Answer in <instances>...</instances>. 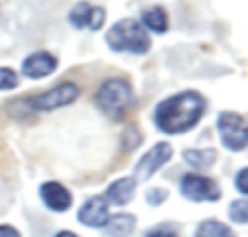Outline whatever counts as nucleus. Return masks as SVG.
Here are the masks:
<instances>
[{
    "mask_svg": "<svg viewBox=\"0 0 248 237\" xmlns=\"http://www.w3.org/2000/svg\"><path fill=\"white\" fill-rule=\"evenodd\" d=\"M216 159H218V152L214 148H189V150H183V161L196 172L198 170H209L216 163Z\"/></svg>",
    "mask_w": 248,
    "mask_h": 237,
    "instance_id": "nucleus-13",
    "label": "nucleus"
},
{
    "mask_svg": "<svg viewBox=\"0 0 248 237\" xmlns=\"http://www.w3.org/2000/svg\"><path fill=\"white\" fill-rule=\"evenodd\" d=\"M135 187H137V181L133 177H122L118 181H113L111 185L107 187L105 192V200L109 205H118V207H124L133 200L135 196Z\"/></svg>",
    "mask_w": 248,
    "mask_h": 237,
    "instance_id": "nucleus-12",
    "label": "nucleus"
},
{
    "mask_svg": "<svg viewBox=\"0 0 248 237\" xmlns=\"http://www.w3.org/2000/svg\"><path fill=\"white\" fill-rule=\"evenodd\" d=\"M17 83H20V76H17L16 70H11V68H2V65H0V91L16 89Z\"/></svg>",
    "mask_w": 248,
    "mask_h": 237,
    "instance_id": "nucleus-18",
    "label": "nucleus"
},
{
    "mask_svg": "<svg viewBox=\"0 0 248 237\" xmlns=\"http://www.w3.org/2000/svg\"><path fill=\"white\" fill-rule=\"evenodd\" d=\"M68 20L74 29H90L96 33L105 24V9L90 2H78L70 9Z\"/></svg>",
    "mask_w": 248,
    "mask_h": 237,
    "instance_id": "nucleus-9",
    "label": "nucleus"
},
{
    "mask_svg": "<svg viewBox=\"0 0 248 237\" xmlns=\"http://www.w3.org/2000/svg\"><path fill=\"white\" fill-rule=\"evenodd\" d=\"M103 229V237H128L135 229V218L131 213H116V216H109Z\"/></svg>",
    "mask_w": 248,
    "mask_h": 237,
    "instance_id": "nucleus-14",
    "label": "nucleus"
},
{
    "mask_svg": "<svg viewBox=\"0 0 248 237\" xmlns=\"http://www.w3.org/2000/svg\"><path fill=\"white\" fill-rule=\"evenodd\" d=\"M218 133L224 148L231 152H242L246 148V120L237 111H222L218 116Z\"/></svg>",
    "mask_w": 248,
    "mask_h": 237,
    "instance_id": "nucleus-6",
    "label": "nucleus"
},
{
    "mask_svg": "<svg viewBox=\"0 0 248 237\" xmlns=\"http://www.w3.org/2000/svg\"><path fill=\"white\" fill-rule=\"evenodd\" d=\"M78 87L74 83L65 81V83H59L55 85L52 89L44 91V94H37V96H29V98H17V100H11L9 104L13 107H20L17 111L9 113L13 116L16 120H24L29 118L31 113H37V111H55V109H61V107H68L72 104L74 100L78 98Z\"/></svg>",
    "mask_w": 248,
    "mask_h": 237,
    "instance_id": "nucleus-3",
    "label": "nucleus"
},
{
    "mask_svg": "<svg viewBox=\"0 0 248 237\" xmlns=\"http://www.w3.org/2000/svg\"><path fill=\"white\" fill-rule=\"evenodd\" d=\"M166 198H168V190H161V187H153V190L146 192V203L153 205V207L161 205Z\"/></svg>",
    "mask_w": 248,
    "mask_h": 237,
    "instance_id": "nucleus-20",
    "label": "nucleus"
},
{
    "mask_svg": "<svg viewBox=\"0 0 248 237\" xmlns=\"http://www.w3.org/2000/svg\"><path fill=\"white\" fill-rule=\"evenodd\" d=\"M94 103L107 118L120 120V118H124L135 107L137 98H135V91H133V85L126 78L111 76V78H105L98 85V89L94 94Z\"/></svg>",
    "mask_w": 248,
    "mask_h": 237,
    "instance_id": "nucleus-2",
    "label": "nucleus"
},
{
    "mask_svg": "<svg viewBox=\"0 0 248 237\" xmlns=\"http://www.w3.org/2000/svg\"><path fill=\"white\" fill-rule=\"evenodd\" d=\"M109 220V203L105 196H92L78 209V222L92 229H103Z\"/></svg>",
    "mask_w": 248,
    "mask_h": 237,
    "instance_id": "nucleus-10",
    "label": "nucleus"
},
{
    "mask_svg": "<svg viewBox=\"0 0 248 237\" xmlns=\"http://www.w3.org/2000/svg\"><path fill=\"white\" fill-rule=\"evenodd\" d=\"M57 65H59V61H57V57L52 52H48V50L31 52L22 61V76L31 78V81H39V78L50 76L57 70Z\"/></svg>",
    "mask_w": 248,
    "mask_h": 237,
    "instance_id": "nucleus-8",
    "label": "nucleus"
},
{
    "mask_svg": "<svg viewBox=\"0 0 248 237\" xmlns=\"http://www.w3.org/2000/svg\"><path fill=\"white\" fill-rule=\"evenodd\" d=\"M179 190H181V196L185 200H192V203H216L222 196V190H220V185L214 178L198 172L185 174L181 178Z\"/></svg>",
    "mask_w": 248,
    "mask_h": 237,
    "instance_id": "nucleus-5",
    "label": "nucleus"
},
{
    "mask_svg": "<svg viewBox=\"0 0 248 237\" xmlns=\"http://www.w3.org/2000/svg\"><path fill=\"white\" fill-rule=\"evenodd\" d=\"M194 237H237V235L220 220H202L198 224Z\"/></svg>",
    "mask_w": 248,
    "mask_h": 237,
    "instance_id": "nucleus-16",
    "label": "nucleus"
},
{
    "mask_svg": "<svg viewBox=\"0 0 248 237\" xmlns=\"http://www.w3.org/2000/svg\"><path fill=\"white\" fill-rule=\"evenodd\" d=\"M39 196H42V203L55 213H63L72 207V194H70V190L57 181L44 183L39 187Z\"/></svg>",
    "mask_w": 248,
    "mask_h": 237,
    "instance_id": "nucleus-11",
    "label": "nucleus"
},
{
    "mask_svg": "<svg viewBox=\"0 0 248 237\" xmlns=\"http://www.w3.org/2000/svg\"><path fill=\"white\" fill-rule=\"evenodd\" d=\"M107 46L113 52H131V55H146L150 50V35L137 20H120L107 30L105 37Z\"/></svg>",
    "mask_w": 248,
    "mask_h": 237,
    "instance_id": "nucleus-4",
    "label": "nucleus"
},
{
    "mask_svg": "<svg viewBox=\"0 0 248 237\" xmlns=\"http://www.w3.org/2000/svg\"><path fill=\"white\" fill-rule=\"evenodd\" d=\"M141 26L150 33H157V35H163L168 30V13L166 9L161 7H150L141 13Z\"/></svg>",
    "mask_w": 248,
    "mask_h": 237,
    "instance_id": "nucleus-15",
    "label": "nucleus"
},
{
    "mask_svg": "<svg viewBox=\"0 0 248 237\" xmlns=\"http://www.w3.org/2000/svg\"><path fill=\"white\" fill-rule=\"evenodd\" d=\"M0 237H22L20 231L11 224H0Z\"/></svg>",
    "mask_w": 248,
    "mask_h": 237,
    "instance_id": "nucleus-23",
    "label": "nucleus"
},
{
    "mask_svg": "<svg viewBox=\"0 0 248 237\" xmlns=\"http://www.w3.org/2000/svg\"><path fill=\"white\" fill-rule=\"evenodd\" d=\"M170 157H172V146L168 142L155 144V146L150 148V150L146 152L140 161H137V165H135V177L137 178L135 181H148L155 172H159V170L170 161Z\"/></svg>",
    "mask_w": 248,
    "mask_h": 237,
    "instance_id": "nucleus-7",
    "label": "nucleus"
},
{
    "mask_svg": "<svg viewBox=\"0 0 248 237\" xmlns=\"http://www.w3.org/2000/svg\"><path fill=\"white\" fill-rule=\"evenodd\" d=\"M229 218H231L235 224H246L248 222V203H246V198L233 200V203L229 205Z\"/></svg>",
    "mask_w": 248,
    "mask_h": 237,
    "instance_id": "nucleus-17",
    "label": "nucleus"
},
{
    "mask_svg": "<svg viewBox=\"0 0 248 237\" xmlns=\"http://www.w3.org/2000/svg\"><path fill=\"white\" fill-rule=\"evenodd\" d=\"M207 111V100L198 91H181L168 96L155 107V126L166 135H183L202 120Z\"/></svg>",
    "mask_w": 248,
    "mask_h": 237,
    "instance_id": "nucleus-1",
    "label": "nucleus"
},
{
    "mask_svg": "<svg viewBox=\"0 0 248 237\" xmlns=\"http://www.w3.org/2000/svg\"><path fill=\"white\" fill-rule=\"evenodd\" d=\"M55 237H78L77 233H72V231H59Z\"/></svg>",
    "mask_w": 248,
    "mask_h": 237,
    "instance_id": "nucleus-24",
    "label": "nucleus"
},
{
    "mask_svg": "<svg viewBox=\"0 0 248 237\" xmlns=\"http://www.w3.org/2000/svg\"><path fill=\"white\" fill-rule=\"evenodd\" d=\"M144 237H179V233L174 229H170V226H155Z\"/></svg>",
    "mask_w": 248,
    "mask_h": 237,
    "instance_id": "nucleus-21",
    "label": "nucleus"
},
{
    "mask_svg": "<svg viewBox=\"0 0 248 237\" xmlns=\"http://www.w3.org/2000/svg\"><path fill=\"white\" fill-rule=\"evenodd\" d=\"M141 142V133L135 129V126H128L122 135V150L124 152H131L133 148H137Z\"/></svg>",
    "mask_w": 248,
    "mask_h": 237,
    "instance_id": "nucleus-19",
    "label": "nucleus"
},
{
    "mask_svg": "<svg viewBox=\"0 0 248 237\" xmlns=\"http://www.w3.org/2000/svg\"><path fill=\"white\" fill-rule=\"evenodd\" d=\"M246 177H248V170H246V168H242L240 172H237V177H235V187H237V192H240L242 196H246V194H248Z\"/></svg>",
    "mask_w": 248,
    "mask_h": 237,
    "instance_id": "nucleus-22",
    "label": "nucleus"
}]
</instances>
